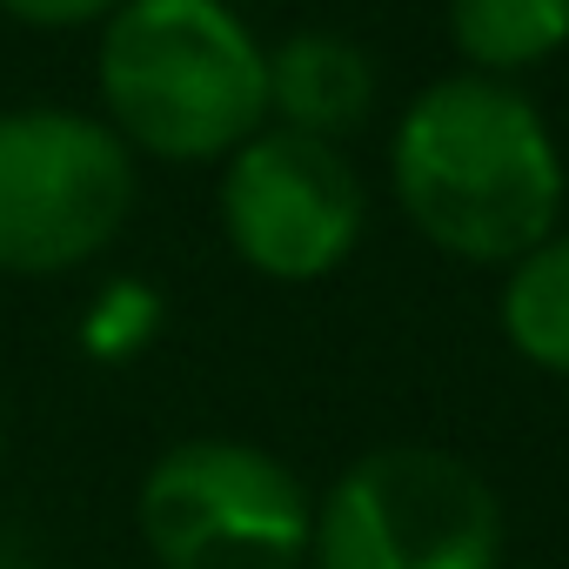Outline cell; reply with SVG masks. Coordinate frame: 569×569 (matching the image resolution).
Wrapping results in <instances>:
<instances>
[{"instance_id": "obj_1", "label": "cell", "mask_w": 569, "mask_h": 569, "mask_svg": "<svg viewBox=\"0 0 569 569\" xmlns=\"http://www.w3.org/2000/svg\"><path fill=\"white\" fill-rule=\"evenodd\" d=\"M389 194L402 221L462 268H509L562 228L569 168L529 88L442 74L389 128Z\"/></svg>"}, {"instance_id": "obj_2", "label": "cell", "mask_w": 569, "mask_h": 569, "mask_svg": "<svg viewBox=\"0 0 569 569\" xmlns=\"http://www.w3.org/2000/svg\"><path fill=\"white\" fill-rule=\"evenodd\" d=\"M94 94L134 161L221 168L268 128V41L234 0H121L94 28Z\"/></svg>"}, {"instance_id": "obj_3", "label": "cell", "mask_w": 569, "mask_h": 569, "mask_svg": "<svg viewBox=\"0 0 569 569\" xmlns=\"http://www.w3.org/2000/svg\"><path fill=\"white\" fill-rule=\"evenodd\" d=\"M502 496L436 442L362 449L316 496L309 569H502Z\"/></svg>"}, {"instance_id": "obj_4", "label": "cell", "mask_w": 569, "mask_h": 569, "mask_svg": "<svg viewBox=\"0 0 569 569\" xmlns=\"http://www.w3.org/2000/svg\"><path fill=\"white\" fill-rule=\"evenodd\" d=\"M134 522L154 569H309L316 489L261 442L188 436L148 462Z\"/></svg>"}, {"instance_id": "obj_5", "label": "cell", "mask_w": 569, "mask_h": 569, "mask_svg": "<svg viewBox=\"0 0 569 569\" xmlns=\"http://www.w3.org/2000/svg\"><path fill=\"white\" fill-rule=\"evenodd\" d=\"M141 194L134 148L81 108H0V274L48 281L101 261Z\"/></svg>"}, {"instance_id": "obj_6", "label": "cell", "mask_w": 569, "mask_h": 569, "mask_svg": "<svg viewBox=\"0 0 569 569\" xmlns=\"http://www.w3.org/2000/svg\"><path fill=\"white\" fill-rule=\"evenodd\" d=\"M221 241L261 281H329L349 268L369 228V181L342 154V141H316L296 128H261L221 161L214 194Z\"/></svg>"}, {"instance_id": "obj_7", "label": "cell", "mask_w": 569, "mask_h": 569, "mask_svg": "<svg viewBox=\"0 0 569 569\" xmlns=\"http://www.w3.org/2000/svg\"><path fill=\"white\" fill-rule=\"evenodd\" d=\"M382 94L376 54L342 28H296L268 48V121L316 141H349L369 128Z\"/></svg>"}, {"instance_id": "obj_8", "label": "cell", "mask_w": 569, "mask_h": 569, "mask_svg": "<svg viewBox=\"0 0 569 569\" xmlns=\"http://www.w3.org/2000/svg\"><path fill=\"white\" fill-rule=\"evenodd\" d=\"M462 68L522 81L569 48V0H449L442 8Z\"/></svg>"}, {"instance_id": "obj_9", "label": "cell", "mask_w": 569, "mask_h": 569, "mask_svg": "<svg viewBox=\"0 0 569 569\" xmlns=\"http://www.w3.org/2000/svg\"><path fill=\"white\" fill-rule=\"evenodd\" d=\"M496 322H502V342L529 369L569 376V228L542 234L529 254L502 268Z\"/></svg>"}, {"instance_id": "obj_10", "label": "cell", "mask_w": 569, "mask_h": 569, "mask_svg": "<svg viewBox=\"0 0 569 569\" xmlns=\"http://www.w3.org/2000/svg\"><path fill=\"white\" fill-rule=\"evenodd\" d=\"M161 329H168V302L148 289L141 274H114L108 289L88 302V316H81V349L94 362H141Z\"/></svg>"}, {"instance_id": "obj_11", "label": "cell", "mask_w": 569, "mask_h": 569, "mask_svg": "<svg viewBox=\"0 0 569 569\" xmlns=\"http://www.w3.org/2000/svg\"><path fill=\"white\" fill-rule=\"evenodd\" d=\"M121 0H0V14L34 28V34H74V28H101Z\"/></svg>"}]
</instances>
